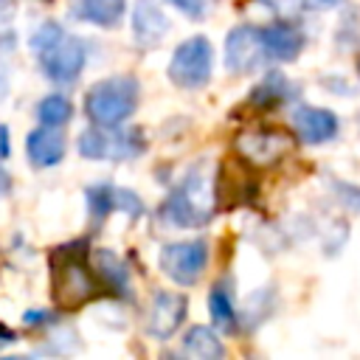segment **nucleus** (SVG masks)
<instances>
[{
  "label": "nucleus",
  "instance_id": "f257e3e1",
  "mask_svg": "<svg viewBox=\"0 0 360 360\" xmlns=\"http://www.w3.org/2000/svg\"><path fill=\"white\" fill-rule=\"evenodd\" d=\"M87 242L59 245L51 253V295L59 309H79L98 295V284L90 273Z\"/></svg>",
  "mask_w": 360,
  "mask_h": 360
},
{
  "label": "nucleus",
  "instance_id": "f03ea898",
  "mask_svg": "<svg viewBox=\"0 0 360 360\" xmlns=\"http://www.w3.org/2000/svg\"><path fill=\"white\" fill-rule=\"evenodd\" d=\"M31 48L34 53L39 56V65L42 70L53 79V82H73L82 68H84V59H87V45L84 39L73 37V34H65L56 22H45L34 31L31 37Z\"/></svg>",
  "mask_w": 360,
  "mask_h": 360
},
{
  "label": "nucleus",
  "instance_id": "7ed1b4c3",
  "mask_svg": "<svg viewBox=\"0 0 360 360\" xmlns=\"http://www.w3.org/2000/svg\"><path fill=\"white\" fill-rule=\"evenodd\" d=\"M214 202H217V194L211 191V180L205 177V169L197 166L166 197V202L160 205V217L177 228H197V225L208 222Z\"/></svg>",
  "mask_w": 360,
  "mask_h": 360
},
{
  "label": "nucleus",
  "instance_id": "20e7f679",
  "mask_svg": "<svg viewBox=\"0 0 360 360\" xmlns=\"http://www.w3.org/2000/svg\"><path fill=\"white\" fill-rule=\"evenodd\" d=\"M135 104H138V82L129 76H115L98 82L87 93L84 110L98 127H118L132 115Z\"/></svg>",
  "mask_w": 360,
  "mask_h": 360
},
{
  "label": "nucleus",
  "instance_id": "39448f33",
  "mask_svg": "<svg viewBox=\"0 0 360 360\" xmlns=\"http://www.w3.org/2000/svg\"><path fill=\"white\" fill-rule=\"evenodd\" d=\"M250 166L253 163L242 155H228L219 163L214 194H217V202L222 208H236V205H248V202L256 200L259 183H256V174H253Z\"/></svg>",
  "mask_w": 360,
  "mask_h": 360
},
{
  "label": "nucleus",
  "instance_id": "423d86ee",
  "mask_svg": "<svg viewBox=\"0 0 360 360\" xmlns=\"http://www.w3.org/2000/svg\"><path fill=\"white\" fill-rule=\"evenodd\" d=\"M169 79L186 90L202 87L211 79V45L205 37H191L174 48L169 62Z\"/></svg>",
  "mask_w": 360,
  "mask_h": 360
},
{
  "label": "nucleus",
  "instance_id": "0eeeda50",
  "mask_svg": "<svg viewBox=\"0 0 360 360\" xmlns=\"http://www.w3.org/2000/svg\"><path fill=\"white\" fill-rule=\"evenodd\" d=\"M146 149L141 132L127 129V132H101V129H90L79 138V152L82 158L90 160H127L135 158Z\"/></svg>",
  "mask_w": 360,
  "mask_h": 360
},
{
  "label": "nucleus",
  "instance_id": "6e6552de",
  "mask_svg": "<svg viewBox=\"0 0 360 360\" xmlns=\"http://www.w3.org/2000/svg\"><path fill=\"white\" fill-rule=\"evenodd\" d=\"M205 262H208V248L202 239H191V242H174V245H166L163 253H160V267L163 273L188 287L200 278V273L205 270Z\"/></svg>",
  "mask_w": 360,
  "mask_h": 360
},
{
  "label": "nucleus",
  "instance_id": "1a4fd4ad",
  "mask_svg": "<svg viewBox=\"0 0 360 360\" xmlns=\"http://www.w3.org/2000/svg\"><path fill=\"white\" fill-rule=\"evenodd\" d=\"M264 53H267V48H264L262 31H256L250 25L233 28L225 39V65L233 73H248V70L259 68Z\"/></svg>",
  "mask_w": 360,
  "mask_h": 360
},
{
  "label": "nucleus",
  "instance_id": "9d476101",
  "mask_svg": "<svg viewBox=\"0 0 360 360\" xmlns=\"http://www.w3.org/2000/svg\"><path fill=\"white\" fill-rule=\"evenodd\" d=\"M236 149L250 163L267 166L292 149V138L284 129H256V132H242L236 138Z\"/></svg>",
  "mask_w": 360,
  "mask_h": 360
},
{
  "label": "nucleus",
  "instance_id": "9b49d317",
  "mask_svg": "<svg viewBox=\"0 0 360 360\" xmlns=\"http://www.w3.org/2000/svg\"><path fill=\"white\" fill-rule=\"evenodd\" d=\"M186 318V295L177 292H155L146 309V332L158 340H166L177 332Z\"/></svg>",
  "mask_w": 360,
  "mask_h": 360
},
{
  "label": "nucleus",
  "instance_id": "f8f14e48",
  "mask_svg": "<svg viewBox=\"0 0 360 360\" xmlns=\"http://www.w3.org/2000/svg\"><path fill=\"white\" fill-rule=\"evenodd\" d=\"M87 205H90V214L96 219H104L110 211H127L129 217H141L143 214V205H141L138 194H132L127 188L107 186V183H98V186L87 188Z\"/></svg>",
  "mask_w": 360,
  "mask_h": 360
},
{
  "label": "nucleus",
  "instance_id": "ddd939ff",
  "mask_svg": "<svg viewBox=\"0 0 360 360\" xmlns=\"http://www.w3.org/2000/svg\"><path fill=\"white\" fill-rule=\"evenodd\" d=\"M292 127L304 143H323L338 135L335 112H329L323 107H309V104H304L292 112Z\"/></svg>",
  "mask_w": 360,
  "mask_h": 360
},
{
  "label": "nucleus",
  "instance_id": "4468645a",
  "mask_svg": "<svg viewBox=\"0 0 360 360\" xmlns=\"http://www.w3.org/2000/svg\"><path fill=\"white\" fill-rule=\"evenodd\" d=\"M169 31V20L160 11V6L155 0H135V11H132V34L138 39L141 48H152L158 45Z\"/></svg>",
  "mask_w": 360,
  "mask_h": 360
},
{
  "label": "nucleus",
  "instance_id": "2eb2a0df",
  "mask_svg": "<svg viewBox=\"0 0 360 360\" xmlns=\"http://www.w3.org/2000/svg\"><path fill=\"white\" fill-rule=\"evenodd\" d=\"M262 39H264L267 53L278 62H292L304 48V34L290 22H276V25L262 28Z\"/></svg>",
  "mask_w": 360,
  "mask_h": 360
},
{
  "label": "nucleus",
  "instance_id": "dca6fc26",
  "mask_svg": "<svg viewBox=\"0 0 360 360\" xmlns=\"http://www.w3.org/2000/svg\"><path fill=\"white\" fill-rule=\"evenodd\" d=\"M28 158L34 166H53L65 158V138L53 129H34L28 135Z\"/></svg>",
  "mask_w": 360,
  "mask_h": 360
},
{
  "label": "nucleus",
  "instance_id": "f3484780",
  "mask_svg": "<svg viewBox=\"0 0 360 360\" xmlns=\"http://www.w3.org/2000/svg\"><path fill=\"white\" fill-rule=\"evenodd\" d=\"M183 352L194 360H217V357L225 354L217 332L208 329V326H191L183 338Z\"/></svg>",
  "mask_w": 360,
  "mask_h": 360
},
{
  "label": "nucleus",
  "instance_id": "a211bd4d",
  "mask_svg": "<svg viewBox=\"0 0 360 360\" xmlns=\"http://www.w3.org/2000/svg\"><path fill=\"white\" fill-rule=\"evenodd\" d=\"M76 17L87 20V22H96V25H115L124 14V0H76L73 6Z\"/></svg>",
  "mask_w": 360,
  "mask_h": 360
},
{
  "label": "nucleus",
  "instance_id": "6ab92c4d",
  "mask_svg": "<svg viewBox=\"0 0 360 360\" xmlns=\"http://www.w3.org/2000/svg\"><path fill=\"white\" fill-rule=\"evenodd\" d=\"M93 264H96L98 276H101L118 295L127 292V287H129V270H127V264H124L112 250H96V253H93Z\"/></svg>",
  "mask_w": 360,
  "mask_h": 360
},
{
  "label": "nucleus",
  "instance_id": "aec40b11",
  "mask_svg": "<svg viewBox=\"0 0 360 360\" xmlns=\"http://www.w3.org/2000/svg\"><path fill=\"white\" fill-rule=\"evenodd\" d=\"M37 118L45 127H59V124H65L70 118V101L65 96H45L37 104Z\"/></svg>",
  "mask_w": 360,
  "mask_h": 360
},
{
  "label": "nucleus",
  "instance_id": "412c9836",
  "mask_svg": "<svg viewBox=\"0 0 360 360\" xmlns=\"http://www.w3.org/2000/svg\"><path fill=\"white\" fill-rule=\"evenodd\" d=\"M208 307H211V318L219 329L231 332L236 326V315H233V307H231V298L222 287H214L211 295H208Z\"/></svg>",
  "mask_w": 360,
  "mask_h": 360
},
{
  "label": "nucleus",
  "instance_id": "4be33fe9",
  "mask_svg": "<svg viewBox=\"0 0 360 360\" xmlns=\"http://www.w3.org/2000/svg\"><path fill=\"white\" fill-rule=\"evenodd\" d=\"M14 37L11 34H6L3 39H0V98H3V93H6V82H8V56H11V51H14Z\"/></svg>",
  "mask_w": 360,
  "mask_h": 360
},
{
  "label": "nucleus",
  "instance_id": "5701e85b",
  "mask_svg": "<svg viewBox=\"0 0 360 360\" xmlns=\"http://www.w3.org/2000/svg\"><path fill=\"white\" fill-rule=\"evenodd\" d=\"M174 8H180L188 17H200L205 11V0H169Z\"/></svg>",
  "mask_w": 360,
  "mask_h": 360
},
{
  "label": "nucleus",
  "instance_id": "b1692460",
  "mask_svg": "<svg viewBox=\"0 0 360 360\" xmlns=\"http://www.w3.org/2000/svg\"><path fill=\"white\" fill-rule=\"evenodd\" d=\"M259 3L267 6V8H273L276 14H292L301 6V0H259Z\"/></svg>",
  "mask_w": 360,
  "mask_h": 360
},
{
  "label": "nucleus",
  "instance_id": "393cba45",
  "mask_svg": "<svg viewBox=\"0 0 360 360\" xmlns=\"http://www.w3.org/2000/svg\"><path fill=\"white\" fill-rule=\"evenodd\" d=\"M340 0H304L307 8H315V11H323V8H335Z\"/></svg>",
  "mask_w": 360,
  "mask_h": 360
},
{
  "label": "nucleus",
  "instance_id": "a878e982",
  "mask_svg": "<svg viewBox=\"0 0 360 360\" xmlns=\"http://www.w3.org/2000/svg\"><path fill=\"white\" fill-rule=\"evenodd\" d=\"M8 149H11V143H8V127L0 124V158H6Z\"/></svg>",
  "mask_w": 360,
  "mask_h": 360
},
{
  "label": "nucleus",
  "instance_id": "bb28decb",
  "mask_svg": "<svg viewBox=\"0 0 360 360\" xmlns=\"http://www.w3.org/2000/svg\"><path fill=\"white\" fill-rule=\"evenodd\" d=\"M8 188H11V177H8V174H6L3 169H0V197H3V194H6Z\"/></svg>",
  "mask_w": 360,
  "mask_h": 360
},
{
  "label": "nucleus",
  "instance_id": "cd10ccee",
  "mask_svg": "<svg viewBox=\"0 0 360 360\" xmlns=\"http://www.w3.org/2000/svg\"><path fill=\"white\" fill-rule=\"evenodd\" d=\"M11 8H14V3H11V0H0V20H6V17L11 14Z\"/></svg>",
  "mask_w": 360,
  "mask_h": 360
},
{
  "label": "nucleus",
  "instance_id": "c85d7f7f",
  "mask_svg": "<svg viewBox=\"0 0 360 360\" xmlns=\"http://www.w3.org/2000/svg\"><path fill=\"white\" fill-rule=\"evenodd\" d=\"M0 340H14V332H8L3 323H0Z\"/></svg>",
  "mask_w": 360,
  "mask_h": 360
},
{
  "label": "nucleus",
  "instance_id": "c756f323",
  "mask_svg": "<svg viewBox=\"0 0 360 360\" xmlns=\"http://www.w3.org/2000/svg\"><path fill=\"white\" fill-rule=\"evenodd\" d=\"M357 70H360V56H357Z\"/></svg>",
  "mask_w": 360,
  "mask_h": 360
}]
</instances>
